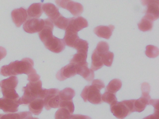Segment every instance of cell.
I'll list each match as a JSON object with an SVG mask.
<instances>
[{
	"label": "cell",
	"instance_id": "obj_1",
	"mask_svg": "<svg viewBox=\"0 0 159 119\" xmlns=\"http://www.w3.org/2000/svg\"><path fill=\"white\" fill-rule=\"evenodd\" d=\"M33 66V60L29 58H25L20 61L16 60L9 65L2 66L0 70V74L4 76H14L23 73L29 75L37 73Z\"/></svg>",
	"mask_w": 159,
	"mask_h": 119
},
{
	"label": "cell",
	"instance_id": "obj_2",
	"mask_svg": "<svg viewBox=\"0 0 159 119\" xmlns=\"http://www.w3.org/2000/svg\"><path fill=\"white\" fill-rule=\"evenodd\" d=\"M46 89H43L41 81L29 82L26 86L23 87L24 95L20 98V105H27L38 98L43 99Z\"/></svg>",
	"mask_w": 159,
	"mask_h": 119
},
{
	"label": "cell",
	"instance_id": "obj_3",
	"mask_svg": "<svg viewBox=\"0 0 159 119\" xmlns=\"http://www.w3.org/2000/svg\"><path fill=\"white\" fill-rule=\"evenodd\" d=\"M18 83V78L16 76H11L2 80L1 82V87L3 97L15 100L20 99L19 95L16 91Z\"/></svg>",
	"mask_w": 159,
	"mask_h": 119
},
{
	"label": "cell",
	"instance_id": "obj_4",
	"mask_svg": "<svg viewBox=\"0 0 159 119\" xmlns=\"http://www.w3.org/2000/svg\"><path fill=\"white\" fill-rule=\"evenodd\" d=\"M111 111L118 119H124L127 115L134 112L133 101L131 100H123L115 102L111 105Z\"/></svg>",
	"mask_w": 159,
	"mask_h": 119
},
{
	"label": "cell",
	"instance_id": "obj_5",
	"mask_svg": "<svg viewBox=\"0 0 159 119\" xmlns=\"http://www.w3.org/2000/svg\"><path fill=\"white\" fill-rule=\"evenodd\" d=\"M81 96L84 102L89 101L93 104H100L102 103L100 90L94 86H87L84 88Z\"/></svg>",
	"mask_w": 159,
	"mask_h": 119
},
{
	"label": "cell",
	"instance_id": "obj_6",
	"mask_svg": "<svg viewBox=\"0 0 159 119\" xmlns=\"http://www.w3.org/2000/svg\"><path fill=\"white\" fill-rule=\"evenodd\" d=\"M59 92L60 91L56 88L46 89L43 101L44 107L47 110H49L52 108H59L60 102Z\"/></svg>",
	"mask_w": 159,
	"mask_h": 119
},
{
	"label": "cell",
	"instance_id": "obj_7",
	"mask_svg": "<svg viewBox=\"0 0 159 119\" xmlns=\"http://www.w3.org/2000/svg\"><path fill=\"white\" fill-rule=\"evenodd\" d=\"M55 2L59 7L68 10L74 16H79L83 12V6L80 3L67 0H58Z\"/></svg>",
	"mask_w": 159,
	"mask_h": 119
},
{
	"label": "cell",
	"instance_id": "obj_8",
	"mask_svg": "<svg viewBox=\"0 0 159 119\" xmlns=\"http://www.w3.org/2000/svg\"><path fill=\"white\" fill-rule=\"evenodd\" d=\"M141 2L143 5L147 7L146 15L144 16L152 21L158 19L159 16V1L145 0Z\"/></svg>",
	"mask_w": 159,
	"mask_h": 119
},
{
	"label": "cell",
	"instance_id": "obj_9",
	"mask_svg": "<svg viewBox=\"0 0 159 119\" xmlns=\"http://www.w3.org/2000/svg\"><path fill=\"white\" fill-rule=\"evenodd\" d=\"M44 26V20L40 19L31 18L27 20L23 25V29L26 32L34 33L40 32Z\"/></svg>",
	"mask_w": 159,
	"mask_h": 119
},
{
	"label": "cell",
	"instance_id": "obj_10",
	"mask_svg": "<svg viewBox=\"0 0 159 119\" xmlns=\"http://www.w3.org/2000/svg\"><path fill=\"white\" fill-rule=\"evenodd\" d=\"M46 48L55 53H59L65 49L66 44L63 39L51 36L43 43Z\"/></svg>",
	"mask_w": 159,
	"mask_h": 119
},
{
	"label": "cell",
	"instance_id": "obj_11",
	"mask_svg": "<svg viewBox=\"0 0 159 119\" xmlns=\"http://www.w3.org/2000/svg\"><path fill=\"white\" fill-rule=\"evenodd\" d=\"M20 99L18 100L9 99L2 98H0V109H2L6 113H14L18 110L20 105Z\"/></svg>",
	"mask_w": 159,
	"mask_h": 119
},
{
	"label": "cell",
	"instance_id": "obj_12",
	"mask_svg": "<svg viewBox=\"0 0 159 119\" xmlns=\"http://www.w3.org/2000/svg\"><path fill=\"white\" fill-rule=\"evenodd\" d=\"M77 69L76 65L70 63L58 71L56 74L57 78L59 81H64L73 77L77 74Z\"/></svg>",
	"mask_w": 159,
	"mask_h": 119
},
{
	"label": "cell",
	"instance_id": "obj_13",
	"mask_svg": "<svg viewBox=\"0 0 159 119\" xmlns=\"http://www.w3.org/2000/svg\"><path fill=\"white\" fill-rule=\"evenodd\" d=\"M88 26L87 20L83 17L79 16L77 18H69V22L66 29L78 33L84 28H87Z\"/></svg>",
	"mask_w": 159,
	"mask_h": 119
},
{
	"label": "cell",
	"instance_id": "obj_14",
	"mask_svg": "<svg viewBox=\"0 0 159 119\" xmlns=\"http://www.w3.org/2000/svg\"><path fill=\"white\" fill-rule=\"evenodd\" d=\"M11 17L14 23L19 28L26 21L28 18L27 11L23 7L16 8L12 11Z\"/></svg>",
	"mask_w": 159,
	"mask_h": 119
},
{
	"label": "cell",
	"instance_id": "obj_15",
	"mask_svg": "<svg viewBox=\"0 0 159 119\" xmlns=\"http://www.w3.org/2000/svg\"><path fill=\"white\" fill-rule=\"evenodd\" d=\"M44 26L43 29L39 33L40 39L44 43L48 38L52 36L54 24L50 19L44 20Z\"/></svg>",
	"mask_w": 159,
	"mask_h": 119
},
{
	"label": "cell",
	"instance_id": "obj_16",
	"mask_svg": "<svg viewBox=\"0 0 159 119\" xmlns=\"http://www.w3.org/2000/svg\"><path fill=\"white\" fill-rule=\"evenodd\" d=\"M114 29L115 27L112 25H110L108 26H98L95 28L94 32L98 37L109 39L112 35V32Z\"/></svg>",
	"mask_w": 159,
	"mask_h": 119
},
{
	"label": "cell",
	"instance_id": "obj_17",
	"mask_svg": "<svg viewBox=\"0 0 159 119\" xmlns=\"http://www.w3.org/2000/svg\"><path fill=\"white\" fill-rule=\"evenodd\" d=\"M42 9L43 12L52 21L60 15L59 9L53 4L47 3L42 5Z\"/></svg>",
	"mask_w": 159,
	"mask_h": 119
},
{
	"label": "cell",
	"instance_id": "obj_18",
	"mask_svg": "<svg viewBox=\"0 0 159 119\" xmlns=\"http://www.w3.org/2000/svg\"><path fill=\"white\" fill-rule=\"evenodd\" d=\"M44 106L43 99L41 98L36 99L29 104L30 111L35 115L40 114Z\"/></svg>",
	"mask_w": 159,
	"mask_h": 119
},
{
	"label": "cell",
	"instance_id": "obj_19",
	"mask_svg": "<svg viewBox=\"0 0 159 119\" xmlns=\"http://www.w3.org/2000/svg\"><path fill=\"white\" fill-rule=\"evenodd\" d=\"M27 11L30 19L39 18L43 13L42 4L41 3L32 4Z\"/></svg>",
	"mask_w": 159,
	"mask_h": 119
},
{
	"label": "cell",
	"instance_id": "obj_20",
	"mask_svg": "<svg viewBox=\"0 0 159 119\" xmlns=\"http://www.w3.org/2000/svg\"><path fill=\"white\" fill-rule=\"evenodd\" d=\"M77 73L82 76L86 81L92 82L94 78V73L93 70L88 68V66L77 67Z\"/></svg>",
	"mask_w": 159,
	"mask_h": 119
},
{
	"label": "cell",
	"instance_id": "obj_21",
	"mask_svg": "<svg viewBox=\"0 0 159 119\" xmlns=\"http://www.w3.org/2000/svg\"><path fill=\"white\" fill-rule=\"evenodd\" d=\"M79 38L78 33L72 31L67 29H66L65 37L63 39L65 44L70 47H73L75 42Z\"/></svg>",
	"mask_w": 159,
	"mask_h": 119
},
{
	"label": "cell",
	"instance_id": "obj_22",
	"mask_svg": "<svg viewBox=\"0 0 159 119\" xmlns=\"http://www.w3.org/2000/svg\"><path fill=\"white\" fill-rule=\"evenodd\" d=\"M87 55L81 53H77L73 55L70 60V63L74 64L77 67L82 66H88L86 61Z\"/></svg>",
	"mask_w": 159,
	"mask_h": 119
},
{
	"label": "cell",
	"instance_id": "obj_23",
	"mask_svg": "<svg viewBox=\"0 0 159 119\" xmlns=\"http://www.w3.org/2000/svg\"><path fill=\"white\" fill-rule=\"evenodd\" d=\"M151 99L141 96L138 99H135L134 102V112H140L144 110L147 105H149Z\"/></svg>",
	"mask_w": 159,
	"mask_h": 119
},
{
	"label": "cell",
	"instance_id": "obj_24",
	"mask_svg": "<svg viewBox=\"0 0 159 119\" xmlns=\"http://www.w3.org/2000/svg\"><path fill=\"white\" fill-rule=\"evenodd\" d=\"M92 66L91 69L93 71H97L101 68L103 66L101 56L95 50L93 52L92 56Z\"/></svg>",
	"mask_w": 159,
	"mask_h": 119
},
{
	"label": "cell",
	"instance_id": "obj_25",
	"mask_svg": "<svg viewBox=\"0 0 159 119\" xmlns=\"http://www.w3.org/2000/svg\"><path fill=\"white\" fill-rule=\"evenodd\" d=\"M73 47L77 50V53H83L87 55L89 46L87 41L79 38L75 42Z\"/></svg>",
	"mask_w": 159,
	"mask_h": 119
},
{
	"label": "cell",
	"instance_id": "obj_26",
	"mask_svg": "<svg viewBox=\"0 0 159 119\" xmlns=\"http://www.w3.org/2000/svg\"><path fill=\"white\" fill-rule=\"evenodd\" d=\"M139 29L143 32L149 31L153 27V21L146 17L142 18L141 21L138 24Z\"/></svg>",
	"mask_w": 159,
	"mask_h": 119
},
{
	"label": "cell",
	"instance_id": "obj_27",
	"mask_svg": "<svg viewBox=\"0 0 159 119\" xmlns=\"http://www.w3.org/2000/svg\"><path fill=\"white\" fill-rule=\"evenodd\" d=\"M122 82L120 80L114 79L111 80L107 86V92L115 94L120 89L122 86Z\"/></svg>",
	"mask_w": 159,
	"mask_h": 119
},
{
	"label": "cell",
	"instance_id": "obj_28",
	"mask_svg": "<svg viewBox=\"0 0 159 119\" xmlns=\"http://www.w3.org/2000/svg\"><path fill=\"white\" fill-rule=\"evenodd\" d=\"M59 95L60 101L72 100V98L75 96V92L72 88L67 87L60 91Z\"/></svg>",
	"mask_w": 159,
	"mask_h": 119
},
{
	"label": "cell",
	"instance_id": "obj_29",
	"mask_svg": "<svg viewBox=\"0 0 159 119\" xmlns=\"http://www.w3.org/2000/svg\"><path fill=\"white\" fill-rule=\"evenodd\" d=\"M53 24L61 29L66 30L68 25L69 18H66L60 14L59 16L52 20Z\"/></svg>",
	"mask_w": 159,
	"mask_h": 119
},
{
	"label": "cell",
	"instance_id": "obj_30",
	"mask_svg": "<svg viewBox=\"0 0 159 119\" xmlns=\"http://www.w3.org/2000/svg\"><path fill=\"white\" fill-rule=\"evenodd\" d=\"M102 101L108 103L110 105L115 103L117 101L116 95L113 93L106 91L101 96Z\"/></svg>",
	"mask_w": 159,
	"mask_h": 119
},
{
	"label": "cell",
	"instance_id": "obj_31",
	"mask_svg": "<svg viewBox=\"0 0 159 119\" xmlns=\"http://www.w3.org/2000/svg\"><path fill=\"white\" fill-rule=\"evenodd\" d=\"M159 48L157 46L153 45H148L146 46L145 54L148 57L150 58L157 57L159 55Z\"/></svg>",
	"mask_w": 159,
	"mask_h": 119
},
{
	"label": "cell",
	"instance_id": "obj_32",
	"mask_svg": "<svg viewBox=\"0 0 159 119\" xmlns=\"http://www.w3.org/2000/svg\"><path fill=\"white\" fill-rule=\"evenodd\" d=\"M101 58L104 65H106L107 67H111L113 62L114 54L112 52L108 51L101 56Z\"/></svg>",
	"mask_w": 159,
	"mask_h": 119
},
{
	"label": "cell",
	"instance_id": "obj_33",
	"mask_svg": "<svg viewBox=\"0 0 159 119\" xmlns=\"http://www.w3.org/2000/svg\"><path fill=\"white\" fill-rule=\"evenodd\" d=\"M72 114L66 109L60 108L56 112L55 119H70Z\"/></svg>",
	"mask_w": 159,
	"mask_h": 119
},
{
	"label": "cell",
	"instance_id": "obj_34",
	"mask_svg": "<svg viewBox=\"0 0 159 119\" xmlns=\"http://www.w3.org/2000/svg\"><path fill=\"white\" fill-rule=\"evenodd\" d=\"M109 49V46L108 43L107 42L101 41L98 43L97 46L95 50L101 56L103 54L108 52Z\"/></svg>",
	"mask_w": 159,
	"mask_h": 119
},
{
	"label": "cell",
	"instance_id": "obj_35",
	"mask_svg": "<svg viewBox=\"0 0 159 119\" xmlns=\"http://www.w3.org/2000/svg\"><path fill=\"white\" fill-rule=\"evenodd\" d=\"M59 108L66 109L72 115L74 111V105L72 100H61L59 104Z\"/></svg>",
	"mask_w": 159,
	"mask_h": 119
},
{
	"label": "cell",
	"instance_id": "obj_36",
	"mask_svg": "<svg viewBox=\"0 0 159 119\" xmlns=\"http://www.w3.org/2000/svg\"><path fill=\"white\" fill-rule=\"evenodd\" d=\"M141 91H142V96H141L151 99L150 96L149 95L150 86L148 83L143 82L141 84Z\"/></svg>",
	"mask_w": 159,
	"mask_h": 119
},
{
	"label": "cell",
	"instance_id": "obj_37",
	"mask_svg": "<svg viewBox=\"0 0 159 119\" xmlns=\"http://www.w3.org/2000/svg\"><path fill=\"white\" fill-rule=\"evenodd\" d=\"M0 119H21V112L0 114Z\"/></svg>",
	"mask_w": 159,
	"mask_h": 119
},
{
	"label": "cell",
	"instance_id": "obj_38",
	"mask_svg": "<svg viewBox=\"0 0 159 119\" xmlns=\"http://www.w3.org/2000/svg\"><path fill=\"white\" fill-rule=\"evenodd\" d=\"M92 85L95 86L99 90H101L102 88H105V84L103 82V81L102 80H99V79L94 80L92 82Z\"/></svg>",
	"mask_w": 159,
	"mask_h": 119
},
{
	"label": "cell",
	"instance_id": "obj_39",
	"mask_svg": "<svg viewBox=\"0 0 159 119\" xmlns=\"http://www.w3.org/2000/svg\"><path fill=\"white\" fill-rule=\"evenodd\" d=\"M28 81L30 82H35L39 81L40 76L37 74V73H33L28 75Z\"/></svg>",
	"mask_w": 159,
	"mask_h": 119
},
{
	"label": "cell",
	"instance_id": "obj_40",
	"mask_svg": "<svg viewBox=\"0 0 159 119\" xmlns=\"http://www.w3.org/2000/svg\"><path fill=\"white\" fill-rule=\"evenodd\" d=\"M149 105H152L154 108V111H159V99H151L149 101Z\"/></svg>",
	"mask_w": 159,
	"mask_h": 119
},
{
	"label": "cell",
	"instance_id": "obj_41",
	"mask_svg": "<svg viewBox=\"0 0 159 119\" xmlns=\"http://www.w3.org/2000/svg\"><path fill=\"white\" fill-rule=\"evenodd\" d=\"M70 119H92L89 116L81 114H74L71 115Z\"/></svg>",
	"mask_w": 159,
	"mask_h": 119
},
{
	"label": "cell",
	"instance_id": "obj_42",
	"mask_svg": "<svg viewBox=\"0 0 159 119\" xmlns=\"http://www.w3.org/2000/svg\"><path fill=\"white\" fill-rule=\"evenodd\" d=\"M159 111H154V113L147 116L143 119H159Z\"/></svg>",
	"mask_w": 159,
	"mask_h": 119
},
{
	"label": "cell",
	"instance_id": "obj_43",
	"mask_svg": "<svg viewBox=\"0 0 159 119\" xmlns=\"http://www.w3.org/2000/svg\"><path fill=\"white\" fill-rule=\"evenodd\" d=\"M7 55V51L4 47L0 46V60L4 58Z\"/></svg>",
	"mask_w": 159,
	"mask_h": 119
},
{
	"label": "cell",
	"instance_id": "obj_44",
	"mask_svg": "<svg viewBox=\"0 0 159 119\" xmlns=\"http://www.w3.org/2000/svg\"><path fill=\"white\" fill-rule=\"evenodd\" d=\"M33 119H39V118H36V117H35V118H33Z\"/></svg>",
	"mask_w": 159,
	"mask_h": 119
},
{
	"label": "cell",
	"instance_id": "obj_45",
	"mask_svg": "<svg viewBox=\"0 0 159 119\" xmlns=\"http://www.w3.org/2000/svg\"><path fill=\"white\" fill-rule=\"evenodd\" d=\"M0 86H1V83H0Z\"/></svg>",
	"mask_w": 159,
	"mask_h": 119
}]
</instances>
